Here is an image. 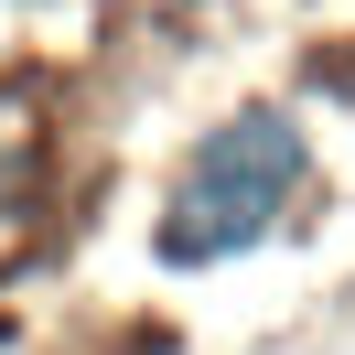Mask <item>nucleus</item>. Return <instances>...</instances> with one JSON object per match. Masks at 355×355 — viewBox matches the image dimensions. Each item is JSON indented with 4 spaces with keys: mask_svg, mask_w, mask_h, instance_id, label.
Here are the masks:
<instances>
[{
    "mask_svg": "<svg viewBox=\"0 0 355 355\" xmlns=\"http://www.w3.org/2000/svg\"><path fill=\"white\" fill-rule=\"evenodd\" d=\"M302 183V130H291L280 108H248L226 119L216 140L194 151V173H183V205H173V259H226V248L269 237V216H280V194Z\"/></svg>",
    "mask_w": 355,
    "mask_h": 355,
    "instance_id": "f257e3e1",
    "label": "nucleus"
}]
</instances>
